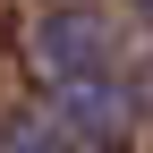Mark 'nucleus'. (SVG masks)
Here are the masks:
<instances>
[{
  "label": "nucleus",
  "mask_w": 153,
  "mask_h": 153,
  "mask_svg": "<svg viewBox=\"0 0 153 153\" xmlns=\"http://www.w3.org/2000/svg\"><path fill=\"white\" fill-rule=\"evenodd\" d=\"M51 119H60L76 145L111 153V145H128V128H136L145 111H136V85H119L111 68H94V76H68V85H51Z\"/></svg>",
  "instance_id": "f257e3e1"
},
{
  "label": "nucleus",
  "mask_w": 153,
  "mask_h": 153,
  "mask_svg": "<svg viewBox=\"0 0 153 153\" xmlns=\"http://www.w3.org/2000/svg\"><path fill=\"white\" fill-rule=\"evenodd\" d=\"M94 68H111V17L85 9V0L51 9L34 26V76L43 85H68V76H94Z\"/></svg>",
  "instance_id": "f03ea898"
},
{
  "label": "nucleus",
  "mask_w": 153,
  "mask_h": 153,
  "mask_svg": "<svg viewBox=\"0 0 153 153\" xmlns=\"http://www.w3.org/2000/svg\"><path fill=\"white\" fill-rule=\"evenodd\" d=\"M0 153H76V136H68L60 119H51V128L43 119H17L9 136H0Z\"/></svg>",
  "instance_id": "7ed1b4c3"
},
{
  "label": "nucleus",
  "mask_w": 153,
  "mask_h": 153,
  "mask_svg": "<svg viewBox=\"0 0 153 153\" xmlns=\"http://www.w3.org/2000/svg\"><path fill=\"white\" fill-rule=\"evenodd\" d=\"M136 111H145V128H153V68L136 76Z\"/></svg>",
  "instance_id": "20e7f679"
},
{
  "label": "nucleus",
  "mask_w": 153,
  "mask_h": 153,
  "mask_svg": "<svg viewBox=\"0 0 153 153\" xmlns=\"http://www.w3.org/2000/svg\"><path fill=\"white\" fill-rule=\"evenodd\" d=\"M136 17H145V26H153V0H136Z\"/></svg>",
  "instance_id": "39448f33"
}]
</instances>
